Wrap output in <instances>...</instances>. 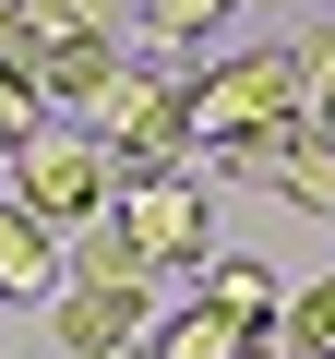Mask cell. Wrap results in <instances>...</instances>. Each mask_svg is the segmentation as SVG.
<instances>
[{
	"label": "cell",
	"instance_id": "cell-1",
	"mask_svg": "<svg viewBox=\"0 0 335 359\" xmlns=\"http://www.w3.org/2000/svg\"><path fill=\"white\" fill-rule=\"evenodd\" d=\"M299 84H323L299 48H240V60H216L204 84H180V96H192V144H204V156L264 144L275 120H299Z\"/></svg>",
	"mask_w": 335,
	"mask_h": 359
},
{
	"label": "cell",
	"instance_id": "cell-2",
	"mask_svg": "<svg viewBox=\"0 0 335 359\" xmlns=\"http://www.w3.org/2000/svg\"><path fill=\"white\" fill-rule=\"evenodd\" d=\"M108 192H120V168H108V144H96L84 120H48V132L13 144V204H25L36 228H96Z\"/></svg>",
	"mask_w": 335,
	"mask_h": 359
},
{
	"label": "cell",
	"instance_id": "cell-3",
	"mask_svg": "<svg viewBox=\"0 0 335 359\" xmlns=\"http://www.w3.org/2000/svg\"><path fill=\"white\" fill-rule=\"evenodd\" d=\"M84 132L108 144V168H120V180H168V168L192 156V96L120 60V72H108V96L84 108Z\"/></svg>",
	"mask_w": 335,
	"mask_h": 359
},
{
	"label": "cell",
	"instance_id": "cell-4",
	"mask_svg": "<svg viewBox=\"0 0 335 359\" xmlns=\"http://www.w3.org/2000/svg\"><path fill=\"white\" fill-rule=\"evenodd\" d=\"M108 228L144 252V276H168V264L204 276V192H192V168H168V180H120V192H108Z\"/></svg>",
	"mask_w": 335,
	"mask_h": 359
},
{
	"label": "cell",
	"instance_id": "cell-5",
	"mask_svg": "<svg viewBox=\"0 0 335 359\" xmlns=\"http://www.w3.org/2000/svg\"><path fill=\"white\" fill-rule=\"evenodd\" d=\"M216 168H228V180H264V192H287V204H323V216H335V144H323L311 120H275L264 144H228Z\"/></svg>",
	"mask_w": 335,
	"mask_h": 359
},
{
	"label": "cell",
	"instance_id": "cell-6",
	"mask_svg": "<svg viewBox=\"0 0 335 359\" xmlns=\"http://www.w3.org/2000/svg\"><path fill=\"white\" fill-rule=\"evenodd\" d=\"M48 323H60V359H120V347H156L168 311H156L144 287H84V276H72Z\"/></svg>",
	"mask_w": 335,
	"mask_h": 359
},
{
	"label": "cell",
	"instance_id": "cell-7",
	"mask_svg": "<svg viewBox=\"0 0 335 359\" xmlns=\"http://www.w3.org/2000/svg\"><path fill=\"white\" fill-rule=\"evenodd\" d=\"M48 287H60V228H36L0 192V299H48Z\"/></svg>",
	"mask_w": 335,
	"mask_h": 359
},
{
	"label": "cell",
	"instance_id": "cell-8",
	"mask_svg": "<svg viewBox=\"0 0 335 359\" xmlns=\"http://www.w3.org/2000/svg\"><path fill=\"white\" fill-rule=\"evenodd\" d=\"M275 347H287V323H275V335H240V323H228V311H204V299L156 323V359H275Z\"/></svg>",
	"mask_w": 335,
	"mask_h": 359
},
{
	"label": "cell",
	"instance_id": "cell-9",
	"mask_svg": "<svg viewBox=\"0 0 335 359\" xmlns=\"http://www.w3.org/2000/svg\"><path fill=\"white\" fill-rule=\"evenodd\" d=\"M108 36H72V48H36V108H60V120H84L96 96H108Z\"/></svg>",
	"mask_w": 335,
	"mask_h": 359
},
{
	"label": "cell",
	"instance_id": "cell-10",
	"mask_svg": "<svg viewBox=\"0 0 335 359\" xmlns=\"http://www.w3.org/2000/svg\"><path fill=\"white\" fill-rule=\"evenodd\" d=\"M204 311H228L240 335H275V311H287V287H275V264H252V252H228V264H204Z\"/></svg>",
	"mask_w": 335,
	"mask_h": 359
},
{
	"label": "cell",
	"instance_id": "cell-11",
	"mask_svg": "<svg viewBox=\"0 0 335 359\" xmlns=\"http://www.w3.org/2000/svg\"><path fill=\"white\" fill-rule=\"evenodd\" d=\"M72 276H84V287H144V252L96 216V228H84V252H72Z\"/></svg>",
	"mask_w": 335,
	"mask_h": 359
},
{
	"label": "cell",
	"instance_id": "cell-12",
	"mask_svg": "<svg viewBox=\"0 0 335 359\" xmlns=\"http://www.w3.org/2000/svg\"><path fill=\"white\" fill-rule=\"evenodd\" d=\"M287 359H335V276L299 287V311H287Z\"/></svg>",
	"mask_w": 335,
	"mask_h": 359
},
{
	"label": "cell",
	"instance_id": "cell-13",
	"mask_svg": "<svg viewBox=\"0 0 335 359\" xmlns=\"http://www.w3.org/2000/svg\"><path fill=\"white\" fill-rule=\"evenodd\" d=\"M36 48H72V36H108V0H25Z\"/></svg>",
	"mask_w": 335,
	"mask_h": 359
},
{
	"label": "cell",
	"instance_id": "cell-14",
	"mask_svg": "<svg viewBox=\"0 0 335 359\" xmlns=\"http://www.w3.org/2000/svg\"><path fill=\"white\" fill-rule=\"evenodd\" d=\"M228 13H240V0H144L156 36H204V25H228Z\"/></svg>",
	"mask_w": 335,
	"mask_h": 359
},
{
	"label": "cell",
	"instance_id": "cell-15",
	"mask_svg": "<svg viewBox=\"0 0 335 359\" xmlns=\"http://www.w3.org/2000/svg\"><path fill=\"white\" fill-rule=\"evenodd\" d=\"M0 72L36 84V25H25V0H0Z\"/></svg>",
	"mask_w": 335,
	"mask_h": 359
},
{
	"label": "cell",
	"instance_id": "cell-16",
	"mask_svg": "<svg viewBox=\"0 0 335 359\" xmlns=\"http://www.w3.org/2000/svg\"><path fill=\"white\" fill-rule=\"evenodd\" d=\"M25 132H48V108H36V84H13V72H0V156H13Z\"/></svg>",
	"mask_w": 335,
	"mask_h": 359
},
{
	"label": "cell",
	"instance_id": "cell-17",
	"mask_svg": "<svg viewBox=\"0 0 335 359\" xmlns=\"http://www.w3.org/2000/svg\"><path fill=\"white\" fill-rule=\"evenodd\" d=\"M299 120H311V132H323V144H335V72H323V84H311V108H299Z\"/></svg>",
	"mask_w": 335,
	"mask_h": 359
},
{
	"label": "cell",
	"instance_id": "cell-18",
	"mask_svg": "<svg viewBox=\"0 0 335 359\" xmlns=\"http://www.w3.org/2000/svg\"><path fill=\"white\" fill-rule=\"evenodd\" d=\"M120 359H156V347H120Z\"/></svg>",
	"mask_w": 335,
	"mask_h": 359
}]
</instances>
